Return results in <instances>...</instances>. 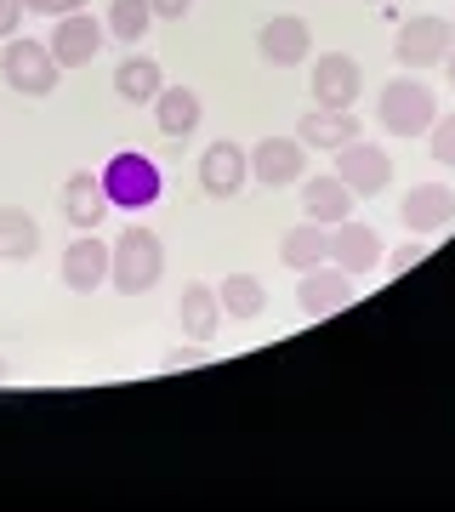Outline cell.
<instances>
[{"label":"cell","instance_id":"cell-34","mask_svg":"<svg viewBox=\"0 0 455 512\" xmlns=\"http://www.w3.org/2000/svg\"><path fill=\"white\" fill-rule=\"evenodd\" d=\"M364 6H376V0H364Z\"/></svg>","mask_w":455,"mask_h":512},{"label":"cell","instance_id":"cell-27","mask_svg":"<svg viewBox=\"0 0 455 512\" xmlns=\"http://www.w3.org/2000/svg\"><path fill=\"white\" fill-rule=\"evenodd\" d=\"M86 0H23V12L29 18H69V12H80Z\"/></svg>","mask_w":455,"mask_h":512},{"label":"cell","instance_id":"cell-13","mask_svg":"<svg viewBox=\"0 0 455 512\" xmlns=\"http://www.w3.org/2000/svg\"><path fill=\"white\" fill-rule=\"evenodd\" d=\"M103 35H109V29H103L97 18H86V6H80V12H69V18L52 23V40H46V46H52V57L63 63V69H80V63L97 57Z\"/></svg>","mask_w":455,"mask_h":512},{"label":"cell","instance_id":"cell-19","mask_svg":"<svg viewBox=\"0 0 455 512\" xmlns=\"http://www.w3.org/2000/svg\"><path fill=\"white\" fill-rule=\"evenodd\" d=\"M353 188L330 171V177H308L302 183V211H308V222H325V228H336V222H347L353 217Z\"/></svg>","mask_w":455,"mask_h":512},{"label":"cell","instance_id":"cell-12","mask_svg":"<svg viewBox=\"0 0 455 512\" xmlns=\"http://www.w3.org/2000/svg\"><path fill=\"white\" fill-rule=\"evenodd\" d=\"M330 262L336 268H347L353 279H364L370 268H382V234L370 228V222H336L330 228Z\"/></svg>","mask_w":455,"mask_h":512},{"label":"cell","instance_id":"cell-8","mask_svg":"<svg viewBox=\"0 0 455 512\" xmlns=\"http://www.w3.org/2000/svg\"><path fill=\"white\" fill-rule=\"evenodd\" d=\"M245 177H251V148H239V143H228V137H217V143L200 154V188H205V200H239Z\"/></svg>","mask_w":455,"mask_h":512},{"label":"cell","instance_id":"cell-32","mask_svg":"<svg viewBox=\"0 0 455 512\" xmlns=\"http://www.w3.org/2000/svg\"><path fill=\"white\" fill-rule=\"evenodd\" d=\"M444 74H450V86H455V46H450V57H444Z\"/></svg>","mask_w":455,"mask_h":512},{"label":"cell","instance_id":"cell-33","mask_svg":"<svg viewBox=\"0 0 455 512\" xmlns=\"http://www.w3.org/2000/svg\"><path fill=\"white\" fill-rule=\"evenodd\" d=\"M6 376H12V365H6V359H0V382H6Z\"/></svg>","mask_w":455,"mask_h":512},{"label":"cell","instance_id":"cell-1","mask_svg":"<svg viewBox=\"0 0 455 512\" xmlns=\"http://www.w3.org/2000/svg\"><path fill=\"white\" fill-rule=\"evenodd\" d=\"M165 274V245L154 228H120V239L109 245V285L120 296H148Z\"/></svg>","mask_w":455,"mask_h":512},{"label":"cell","instance_id":"cell-31","mask_svg":"<svg viewBox=\"0 0 455 512\" xmlns=\"http://www.w3.org/2000/svg\"><path fill=\"white\" fill-rule=\"evenodd\" d=\"M23 23V0H0V40H12Z\"/></svg>","mask_w":455,"mask_h":512},{"label":"cell","instance_id":"cell-9","mask_svg":"<svg viewBox=\"0 0 455 512\" xmlns=\"http://www.w3.org/2000/svg\"><path fill=\"white\" fill-rule=\"evenodd\" d=\"M308 171V143L302 137H262L251 148V177L262 188H291Z\"/></svg>","mask_w":455,"mask_h":512},{"label":"cell","instance_id":"cell-16","mask_svg":"<svg viewBox=\"0 0 455 512\" xmlns=\"http://www.w3.org/2000/svg\"><path fill=\"white\" fill-rule=\"evenodd\" d=\"M57 274H63V285H69L74 296H91L103 279H109V245L97 239V228L80 234L69 251H63V268H57Z\"/></svg>","mask_w":455,"mask_h":512},{"label":"cell","instance_id":"cell-21","mask_svg":"<svg viewBox=\"0 0 455 512\" xmlns=\"http://www.w3.org/2000/svg\"><path fill=\"white\" fill-rule=\"evenodd\" d=\"M200 114V92H188V86H160V97H154V120L165 137H188L200 126Z\"/></svg>","mask_w":455,"mask_h":512},{"label":"cell","instance_id":"cell-5","mask_svg":"<svg viewBox=\"0 0 455 512\" xmlns=\"http://www.w3.org/2000/svg\"><path fill=\"white\" fill-rule=\"evenodd\" d=\"M450 46H455V23L450 18H433V12L404 18L399 35H393V57L410 63V69H433V63H444Z\"/></svg>","mask_w":455,"mask_h":512},{"label":"cell","instance_id":"cell-25","mask_svg":"<svg viewBox=\"0 0 455 512\" xmlns=\"http://www.w3.org/2000/svg\"><path fill=\"white\" fill-rule=\"evenodd\" d=\"M154 29V6L148 0H109V35L137 46V40Z\"/></svg>","mask_w":455,"mask_h":512},{"label":"cell","instance_id":"cell-20","mask_svg":"<svg viewBox=\"0 0 455 512\" xmlns=\"http://www.w3.org/2000/svg\"><path fill=\"white\" fill-rule=\"evenodd\" d=\"M279 262H285V268H296V274H308V268L330 262V228H325V222L302 217L291 234L279 239Z\"/></svg>","mask_w":455,"mask_h":512},{"label":"cell","instance_id":"cell-18","mask_svg":"<svg viewBox=\"0 0 455 512\" xmlns=\"http://www.w3.org/2000/svg\"><path fill=\"white\" fill-rule=\"evenodd\" d=\"M296 137H302L308 148H319V154H336L342 143L359 137V114H353V109H319V103H313V109L302 114Z\"/></svg>","mask_w":455,"mask_h":512},{"label":"cell","instance_id":"cell-3","mask_svg":"<svg viewBox=\"0 0 455 512\" xmlns=\"http://www.w3.org/2000/svg\"><path fill=\"white\" fill-rule=\"evenodd\" d=\"M0 74H6V86H12L18 97H52L57 80H63V63L52 57L46 40L12 35L6 40V52H0Z\"/></svg>","mask_w":455,"mask_h":512},{"label":"cell","instance_id":"cell-10","mask_svg":"<svg viewBox=\"0 0 455 512\" xmlns=\"http://www.w3.org/2000/svg\"><path fill=\"white\" fill-rule=\"evenodd\" d=\"M308 52H313V35L296 12H279V18H268L256 29V57L268 69H296V63H308Z\"/></svg>","mask_w":455,"mask_h":512},{"label":"cell","instance_id":"cell-2","mask_svg":"<svg viewBox=\"0 0 455 512\" xmlns=\"http://www.w3.org/2000/svg\"><path fill=\"white\" fill-rule=\"evenodd\" d=\"M376 120H382L387 137H427L438 120V97L427 80L416 74H399V80H387L382 97H376Z\"/></svg>","mask_w":455,"mask_h":512},{"label":"cell","instance_id":"cell-30","mask_svg":"<svg viewBox=\"0 0 455 512\" xmlns=\"http://www.w3.org/2000/svg\"><path fill=\"white\" fill-rule=\"evenodd\" d=\"M421 256H427V245H399V251L387 256V274H404V268H416Z\"/></svg>","mask_w":455,"mask_h":512},{"label":"cell","instance_id":"cell-4","mask_svg":"<svg viewBox=\"0 0 455 512\" xmlns=\"http://www.w3.org/2000/svg\"><path fill=\"white\" fill-rule=\"evenodd\" d=\"M97 177L109 188V205H120V211H143V205L160 200V165L148 154H137V148H120Z\"/></svg>","mask_w":455,"mask_h":512},{"label":"cell","instance_id":"cell-15","mask_svg":"<svg viewBox=\"0 0 455 512\" xmlns=\"http://www.w3.org/2000/svg\"><path fill=\"white\" fill-rule=\"evenodd\" d=\"M63 217H69L74 234L103 228V217H109V188H103L97 171H74L69 183H63Z\"/></svg>","mask_w":455,"mask_h":512},{"label":"cell","instance_id":"cell-23","mask_svg":"<svg viewBox=\"0 0 455 512\" xmlns=\"http://www.w3.org/2000/svg\"><path fill=\"white\" fill-rule=\"evenodd\" d=\"M160 86H165V74H160V63L154 57H143L137 46H131V57L114 69V92L126 97V103H154L160 97Z\"/></svg>","mask_w":455,"mask_h":512},{"label":"cell","instance_id":"cell-6","mask_svg":"<svg viewBox=\"0 0 455 512\" xmlns=\"http://www.w3.org/2000/svg\"><path fill=\"white\" fill-rule=\"evenodd\" d=\"M353 285L359 279L347 274V268H336V262H319V268H308V274L296 279V308L308 313V319H330V313H342L347 302H353Z\"/></svg>","mask_w":455,"mask_h":512},{"label":"cell","instance_id":"cell-26","mask_svg":"<svg viewBox=\"0 0 455 512\" xmlns=\"http://www.w3.org/2000/svg\"><path fill=\"white\" fill-rule=\"evenodd\" d=\"M427 148H433L438 165H450L455 171V114H438L433 131H427Z\"/></svg>","mask_w":455,"mask_h":512},{"label":"cell","instance_id":"cell-29","mask_svg":"<svg viewBox=\"0 0 455 512\" xmlns=\"http://www.w3.org/2000/svg\"><path fill=\"white\" fill-rule=\"evenodd\" d=\"M148 6H154V23H182L188 18V12H194V0H148Z\"/></svg>","mask_w":455,"mask_h":512},{"label":"cell","instance_id":"cell-17","mask_svg":"<svg viewBox=\"0 0 455 512\" xmlns=\"http://www.w3.org/2000/svg\"><path fill=\"white\" fill-rule=\"evenodd\" d=\"M222 302H217V285H200V279H188L182 285V296H177V325H182V336H194V342H217V330H222Z\"/></svg>","mask_w":455,"mask_h":512},{"label":"cell","instance_id":"cell-11","mask_svg":"<svg viewBox=\"0 0 455 512\" xmlns=\"http://www.w3.org/2000/svg\"><path fill=\"white\" fill-rule=\"evenodd\" d=\"M364 92V69L347 52H325L313 63V103L319 109H353Z\"/></svg>","mask_w":455,"mask_h":512},{"label":"cell","instance_id":"cell-24","mask_svg":"<svg viewBox=\"0 0 455 512\" xmlns=\"http://www.w3.org/2000/svg\"><path fill=\"white\" fill-rule=\"evenodd\" d=\"M217 302L228 319H256V313L268 308V291H262V279L256 274H228L217 285Z\"/></svg>","mask_w":455,"mask_h":512},{"label":"cell","instance_id":"cell-14","mask_svg":"<svg viewBox=\"0 0 455 512\" xmlns=\"http://www.w3.org/2000/svg\"><path fill=\"white\" fill-rule=\"evenodd\" d=\"M399 217H404V228H410V234H444V228L455 222V188L416 183L410 194H404Z\"/></svg>","mask_w":455,"mask_h":512},{"label":"cell","instance_id":"cell-7","mask_svg":"<svg viewBox=\"0 0 455 512\" xmlns=\"http://www.w3.org/2000/svg\"><path fill=\"white\" fill-rule=\"evenodd\" d=\"M336 177H342L353 194H382L387 183H393V154L387 148H376V143H364V137H353V143H342L336 148Z\"/></svg>","mask_w":455,"mask_h":512},{"label":"cell","instance_id":"cell-22","mask_svg":"<svg viewBox=\"0 0 455 512\" xmlns=\"http://www.w3.org/2000/svg\"><path fill=\"white\" fill-rule=\"evenodd\" d=\"M40 251V222L23 205H0V262H29Z\"/></svg>","mask_w":455,"mask_h":512},{"label":"cell","instance_id":"cell-28","mask_svg":"<svg viewBox=\"0 0 455 512\" xmlns=\"http://www.w3.org/2000/svg\"><path fill=\"white\" fill-rule=\"evenodd\" d=\"M205 359H211V353H205V342H200V348H171L160 365L165 370H194V365H205Z\"/></svg>","mask_w":455,"mask_h":512}]
</instances>
